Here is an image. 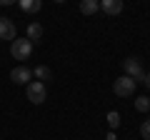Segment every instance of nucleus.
<instances>
[{"mask_svg": "<svg viewBox=\"0 0 150 140\" xmlns=\"http://www.w3.org/2000/svg\"><path fill=\"white\" fill-rule=\"evenodd\" d=\"M135 85H138V83H135L133 78L123 75V78H118V80L112 83V93H115L118 98H128V95H133V93H135Z\"/></svg>", "mask_w": 150, "mask_h": 140, "instance_id": "nucleus-4", "label": "nucleus"}, {"mask_svg": "<svg viewBox=\"0 0 150 140\" xmlns=\"http://www.w3.org/2000/svg\"><path fill=\"white\" fill-rule=\"evenodd\" d=\"M123 70H125V75H128V78H133L135 83H143L145 70H143V65H140V58H135V55L125 58V60H123Z\"/></svg>", "mask_w": 150, "mask_h": 140, "instance_id": "nucleus-1", "label": "nucleus"}, {"mask_svg": "<svg viewBox=\"0 0 150 140\" xmlns=\"http://www.w3.org/2000/svg\"><path fill=\"white\" fill-rule=\"evenodd\" d=\"M33 75H38V80H40V83H48L50 80V78H53V73H50V68H45V65H38V68L35 70H33Z\"/></svg>", "mask_w": 150, "mask_h": 140, "instance_id": "nucleus-11", "label": "nucleus"}, {"mask_svg": "<svg viewBox=\"0 0 150 140\" xmlns=\"http://www.w3.org/2000/svg\"><path fill=\"white\" fill-rule=\"evenodd\" d=\"M25 90H28V100L35 103V105L45 103V98H48V93H45V83H40V80H30L25 85Z\"/></svg>", "mask_w": 150, "mask_h": 140, "instance_id": "nucleus-2", "label": "nucleus"}, {"mask_svg": "<svg viewBox=\"0 0 150 140\" xmlns=\"http://www.w3.org/2000/svg\"><path fill=\"white\" fill-rule=\"evenodd\" d=\"M140 135H143L145 140H150V120H145V123L140 125Z\"/></svg>", "mask_w": 150, "mask_h": 140, "instance_id": "nucleus-14", "label": "nucleus"}, {"mask_svg": "<svg viewBox=\"0 0 150 140\" xmlns=\"http://www.w3.org/2000/svg\"><path fill=\"white\" fill-rule=\"evenodd\" d=\"M105 120H108V125H110V130H118L120 123H123V120H120V113H115V110H110Z\"/></svg>", "mask_w": 150, "mask_h": 140, "instance_id": "nucleus-12", "label": "nucleus"}, {"mask_svg": "<svg viewBox=\"0 0 150 140\" xmlns=\"http://www.w3.org/2000/svg\"><path fill=\"white\" fill-rule=\"evenodd\" d=\"M0 40H15V23L10 18H0Z\"/></svg>", "mask_w": 150, "mask_h": 140, "instance_id": "nucleus-6", "label": "nucleus"}, {"mask_svg": "<svg viewBox=\"0 0 150 140\" xmlns=\"http://www.w3.org/2000/svg\"><path fill=\"white\" fill-rule=\"evenodd\" d=\"M18 5H20L23 13H38L40 8H43V3H40V0H20Z\"/></svg>", "mask_w": 150, "mask_h": 140, "instance_id": "nucleus-9", "label": "nucleus"}, {"mask_svg": "<svg viewBox=\"0 0 150 140\" xmlns=\"http://www.w3.org/2000/svg\"><path fill=\"white\" fill-rule=\"evenodd\" d=\"M40 38H43V25L40 23H30L28 25V40L30 43H38Z\"/></svg>", "mask_w": 150, "mask_h": 140, "instance_id": "nucleus-8", "label": "nucleus"}, {"mask_svg": "<svg viewBox=\"0 0 150 140\" xmlns=\"http://www.w3.org/2000/svg\"><path fill=\"white\" fill-rule=\"evenodd\" d=\"M98 10H100V3H98V0H83L80 3L83 15H93V13H98Z\"/></svg>", "mask_w": 150, "mask_h": 140, "instance_id": "nucleus-10", "label": "nucleus"}, {"mask_svg": "<svg viewBox=\"0 0 150 140\" xmlns=\"http://www.w3.org/2000/svg\"><path fill=\"white\" fill-rule=\"evenodd\" d=\"M100 10L105 13V15H120V13H123V0H103Z\"/></svg>", "mask_w": 150, "mask_h": 140, "instance_id": "nucleus-7", "label": "nucleus"}, {"mask_svg": "<svg viewBox=\"0 0 150 140\" xmlns=\"http://www.w3.org/2000/svg\"><path fill=\"white\" fill-rule=\"evenodd\" d=\"M10 55L15 60H28L33 55V43L28 38H23V40H13V45H10Z\"/></svg>", "mask_w": 150, "mask_h": 140, "instance_id": "nucleus-3", "label": "nucleus"}, {"mask_svg": "<svg viewBox=\"0 0 150 140\" xmlns=\"http://www.w3.org/2000/svg\"><path fill=\"white\" fill-rule=\"evenodd\" d=\"M143 85L150 88V73H145V75H143Z\"/></svg>", "mask_w": 150, "mask_h": 140, "instance_id": "nucleus-15", "label": "nucleus"}, {"mask_svg": "<svg viewBox=\"0 0 150 140\" xmlns=\"http://www.w3.org/2000/svg\"><path fill=\"white\" fill-rule=\"evenodd\" d=\"M135 110H140V113H148V110H150V98L140 95L138 100H135Z\"/></svg>", "mask_w": 150, "mask_h": 140, "instance_id": "nucleus-13", "label": "nucleus"}, {"mask_svg": "<svg viewBox=\"0 0 150 140\" xmlns=\"http://www.w3.org/2000/svg\"><path fill=\"white\" fill-rule=\"evenodd\" d=\"M30 78H33V70L28 68V65H18V68H13V73H10V80L15 83V85H28Z\"/></svg>", "mask_w": 150, "mask_h": 140, "instance_id": "nucleus-5", "label": "nucleus"}]
</instances>
